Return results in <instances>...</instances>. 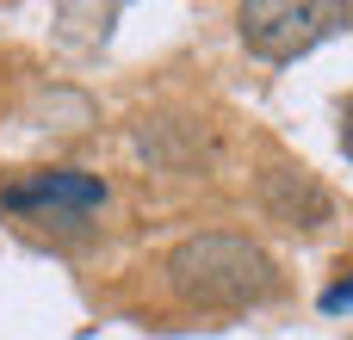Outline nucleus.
<instances>
[{
  "instance_id": "obj_1",
  "label": "nucleus",
  "mask_w": 353,
  "mask_h": 340,
  "mask_svg": "<svg viewBox=\"0 0 353 340\" xmlns=\"http://www.w3.org/2000/svg\"><path fill=\"white\" fill-rule=\"evenodd\" d=\"M161 273H168L174 297L205 304V310H242V304H261L279 291V266L267 260V248L248 235H230V229L186 235Z\"/></svg>"
},
{
  "instance_id": "obj_2",
  "label": "nucleus",
  "mask_w": 353,
  "mask_h": 340,
  "mask_svg": "<svg viewBox=\"0 0 353 340\" xmlns=\"http://www.w3.org/2000/svg\"><path fill=\"white\" fill-rule=\"evenodd\" d=\"M347 19L353 12L335 6V0H248V6L236 12V31H242V43H248L254 56L292 62V56H304L310 43L335 37Z\"/></svg>"
},
{
  "instance_id": "obj_3",
  "label": "nucleus",
  "mask_w": 353,
  "mask_h": 340,
  "mask_svg": "<svg viewBox=\"0 0 353 340\" xmlns=\"http://www.w3.org/2000/svg\"><path fill=\"white\" fill-rule=\"evenodd\" d=\"M254 198H261V211L273 217V223H285V229H323V223H335V192L310 173V167H267L261 173V186H254Z\"/></svg>"
},
{
  "instance_id": "obj_4",
  "label": "nucleus",
  "mask_w": 353,
  "mask_h": 340,
  "mask_svg": "<svg viewBox=\"0 0 353 340\" xmlns=\"http://www.w3.org/2000/svg\"><path fill=\"white\" fill-rule=\"evenodd\" d=\"M0 204L6 211H93V204H105V180L81 173V167H50V173L12 180L0 192Z\"/></svg>"
},
{
  "instance_id": "obj_5",
  "label": "nucleus",
  "mask_w": 353,
  "mask_h": 340,
  "mask_svg": "<svg viewBox=\"0 0 353 340\" xmlns=\"http://www.w3.org/2000/svg\"><path fill=\"white\" fill-rule=\"evenodd\" d=\"M137 155L149 167H161V173H192V167L211 161V136L192 118H149L137 130Z\"/></svg>"
},
{
  "instance_id": "obj_6",
  "label": "nucleus",
  "mask_w": 353,
  "mask_h": 340,
  "mask_svg": "<svg viewBox=\"0 0 353 340\" xmlns=\"http://www.w3.org/2000/svg\"><path fill=\"white\" fill-rule=\"evenodd\" d=\"M341 149H347V161H353V99L341 105Z\"/></svg>"
}]
</instances>
